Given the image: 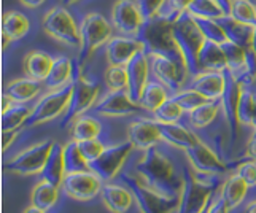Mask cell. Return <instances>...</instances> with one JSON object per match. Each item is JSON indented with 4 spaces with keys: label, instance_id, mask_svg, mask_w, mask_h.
<instances>
[{
    "label": "cell",
    "instance_id": "49",
    "mask_svg": "<svg viewBox=\"0 0 256 213\" xmlns=\"http://www.w3.org/2000/svg\"><path fill=\"white\" fill-rule=\"evenodd\" d=\"M229 207L226 206V202L222 198H216V199H212L210 206L207 208V213H229Z\"/></svg>",
    "mask_w": 256,
    "mask_h": 213
},
{
    "label": "cell",
    "instance_id": "12",
    "mask_svg": "<svg viewBox=\"0 0 256 213\" xmlns=\"http://www.w3.org/2000/svg\"><path fill=\"white\" fill-rule=\"evenodd\" d=\"M186 159L190 166L194 168V172L200 175H208V176H220L226 172L231 170L232 167H237L231 162L223 161L222 158L216 154L215 150H212L206 142L199 140L196 145L188 148L186 152Z\"/></svg>",
    "mask_w": 256,
    "mask_h": 213
},
{
    "label": "cell",
    "instance_id": "32",
    "mask_svg": "<svg viewBox=\"0 0 256 213\" xmlns=\"http://www.w3.org/2000/svg\"><path fill=\"white\" fill-rule=\"evenodd\" d=\"M102 134V122L92 114H83L70 124V140L84 142L99 138Z\"/></svg>",
    "mask_w": 256,
    "mask_h": 213
},
{
    "label": "cell",
    "instance_id": "18",
    "mask_svg": "<svg viewBox=\"0 0 256 213\" xmlns=\"http://www.w3.org/2000/svg\"><path fill=\"white\" fill-rule=\"evenodd\" d=\"M142 51L146 50L145 43L140 38L113 35L105 45V59H107L108 66H128V62Z\"/></svg>",
    "mask_w": 256,
    "mask_h": 213
},
{
    "label": "cell",
    "instance_id": "1",
    "mask_svg": "<svg viewBox=\"0 0 256 213\" xmlns=\"http://www.w3.org/2000/svg\"><path fill=\"white\" fill-rule=\"evenodd\" d=\"M134 170L145 184L166 194V196L178 198L182 194L183 174L176 170L172 159L156 146L144 152Z\"/></svg>",
    "mask_w": 256,
    "mask_h": 213
},
{
    "label": "cell",
    "instance_id": "48",
    "mask_svg": "<svg viewBox=\"0 0 256 213\" xmlns=\"http://www.w3.org/2000/svg\"><path fill=\"white\" fill-rule=\"evenodd\" d=\"M164 2L166 0H137L145 21H150V20H153V18H156L158 13L161 12Z\"/></svg>",
    "mask_w": 256,
    "mask_h": 213
},
{
    "label": "cell",
    "instance_id": "4",
    "mask_svg": "<svg viewBox=\"0 0 256 213\" xmlns=\"http://www.w3.org/2000/svg\"><path fill=\"white\" fill-rule=\"evenodd\" d=\"M113 37V26L108 20L100 13L86 14L80 22V52H78L76 67L83 70L94 52L100 46H105L108 40Z\"/></svg>",
    "mask_w": 256,
    "mask_h": 213
},
{
    "label": "cell",
    "instance_id": "31",
    "mask_svg": "<svg viewBox=\"0 0 256 213\" xmlns=\"http://www.w3.org/2000/svg\"><path fill=\"white\" fill-rule=\"evenodd\" d=\"M59 186L52 184L46 180H42L34 186L30 191V204L42 210H52L59 202V194H60Z\"/></svg>",
    "mask_w": 256,
    "mask_h": 213
},
{
    "label": "cell",
    "instance_id": "11",
    "mask_svg": "<svg viewBox=\"0 0 256 213\" xmlns=\"http://www.w3.org/2000/svg\"><path fill=\"white\" fill-rule=\"evenodd\" d=\"M148 58H150L152 74L158 82H161L172 94L183 90L184 84H186L188 76H191L184 62L172 58H166L161 54H148Z\"/></svg>",
    "mask_w": 256,
    "mask_h": 213
},
{
    "label": "cell",
    "instance_id": "16",
    "mask_svg": "<svg viewBox=\"0 0 256 213\" xmlns=\"http://www.w3.org/2000/svg\"><path fill=\"white\" fill-rule=\"evenodd\" d=\"M144 106L136 102L128 91H108L92 106L91 114L99 116H129L144 113Z\"/></svg>",
    "mask_w": 256,
    "mask_h": 213
},
{
    "label": "cell",
    "instance_id": "9",
    "mask_svg": "<svg viewBox=\"0 0 256 213\" xmlns=\"http://www.w3.org/2000/svg\"><path fill=\"white\" fill-rule=\"evenodd\" d=\"M42 28L52 40L70 48H80V26L64 6H52L42 20Z\"/></svg>",
    "mask_w": 256,
    "mask_h": 213
},
{
    "label": "cell",
    "instance_id": "7",
    "mask_svg": "<svg viewBox=\"0 0 256 213\" xmlns=\"http://www.w3.org/2000/svg\"><path fill=\"white\" fill-rule=\"evenodd\" d=\"M172 24L174 22H169L156 16L153 20L145 21L138 38L145 43V50L148 54H161L184 62L182 52L174 40Z\"/></svg>",
    "mask_w": 256,
    "mask_h": 213
},
{
    "label": "cell",
    "instance_id": "53",
    "mask_svg": "<svg viewBox=\"0 0 256 213\" xmlns=\"http://www.w3.org/2000/svg\"><path fill=\"white\" fill-rule=\"evenodd\" d=\"M216 2L220 4V6L223 8L224 13L229 14L231 13V6H232V0H216Z\"/></svg>",
    "mask_w": 256,
    "mask_h": 213
},
{
    "label": "cell",
    "instance_id": "57",
    "mask_svg": "<svg viewBox=\"0 0 256 213\" xmlns=\"http://www.w3.org/2000/svg\"><path fill=\"white\" fill-rule=\"evenodd\" d=\"M62 2H64L66 5H74V4L78 2V0H62Z\"/></svg>",
    "mask_w": 256,
    "mask_h": 213
},
{
    "label": "cell",
    "instance_id": "42",
    "mask_svg": "<svg viewBox=\"0 0 256 213\" xmlns=\"http://www.w3.org/2000/svg\"><path fill=\"white\" fill-rule=\"evenodd\" d=\"M172 99L178 104L186 112V113H191L192 110H196L198 106H200L202 104H206L207 99L202 94H199L198 91L191 90V88H188V90H180L172 94Z\"/></svg>",
    "mask_w": 256,
    "mask_h": 213
},
{
    "label": "cell",
    "instance_id": "56",
    "mask_svg": "<svg viewBox=\"0 0 256 213\" xmlns=\"http://www.w3.org/2000/svg\"><path fill=\"white\" fill-rule=\"evenodd\" d=\"M252 128L256 129V99H254V110H253V120H252Z\"/></svg>",
    "mask_w": 256,
    "mask_h": 213
},
{
    "label": "cell",
    "instance_id": "27",
    "mask_svg": "<svg viewBox=\"0 0 256 213\" xmlns=\"http://www.w3.org/2000/svg\"><path fill=\"white\" fill-rule=\"evenodd\" d=\"M66 175L67 172H66V162H64V145L54 142L40 176H42V180H46L60 188L64 183Z\"/></svg>",
    "mask_w": 256,
    "mask_h": 213
},
{
    "label": "cell",
    "instance_id": "10",
    "mask_svg": "<svg viewBox=\"0 0 256 213\" xmlns=\"http://www.w3.org/2000/svg\"><path fill=\"white\" fill-rule=\"evenodd\" d=\"M70 96H72V84L62 88V90L48 91L45 96H42L38 102L32 106V113L24 128H35L38 124L62 118L68 108Z\"/></svg>",
    "mask_w": 256,
    "mask_h": 213
},
{
    "label": "cell",
    "instance_id": "50",
    "mask_svg": "<svg viewBox=\"0 0 256 213\" xmlns=\"http://www.w3.org/2000/svg\"><path fill=\"white\" fill-rule=\"evenodd\" d=\"M20 136V130H2V150L6 152L10 145L16 140V137Z\"/></svg>",
    "mask_w": 256,
    "mask_h": 213
},
{
    "label": "cell",
    "instance_id": "38",
    "mask_svg": "<svg viewBox=\"0 0 256 213\" xmlns=\"http://www.w3.org/2000/svg\"><path fill=\"white\" fill-rule=\"evenodd\" d=\"M186 13L196 20H220L226 14L216 0H191Z\"/></svg>",
    "mask_w": 256,
    "mask_h": 213
},
{
    "label": "cell",
    "instance_id": "26",
    "mask_svg": "<svg viewBox=\"0 0 256 213\" xmlns=\"http://www.w3.org/2000/svg\"><path fill=\"white\" fill-rule=\"evenodd\" d=\"M160 129H161V137L162 142L169 144L178 150L186 152L188 148L194 146L200 140L194 130L188 129L186 126H183L182 122H172V124H161L160 122Z\"/></svg>",
    "mask_w": 256,
    "mask_h": 213
},
{
    "label": "cell",
    "instance_id": "5",
    "mask_svg": "<svg viewBox=\"0 0 256 213\" xmlns=\"http://www.w3.org/2000/svg\"><path fill=\"white\" fill-rule=\"evenodd\" d=\"M100 96V86L92 80L83 75V70H80L75 64V78L72 82V96H70L68 108L60 120V128H70L76 118L83 116L88 112L92 110V106L97 104Z\"/></svg>",
    "mask_w": 256,
    "mask_h": 213
},
{
    "label": "cell",
    "instance_id": "29",
    "mask_svg": "<svg viewBox=\"0 0 256 213\" xmlns=\"http://www.w3.org/2000/svg\"><path fill=\"white\" fill-rule=\"evenodd\" d=\"M199 72H226L228 62L223 46L215 42L206 40L199 52Z\"/></svg>",
    "mask_w": 256,
    "mask_h": 213
},
{
    "label": "cell",
    "instance_id": "45",
    "mask_svg": "<svg viewBox=\"0 0 256 213\" xmlns=\"http://www.w3.org/2000/svg\"><path fill=\"white\" fill-rule=\"evenodd\" d=\"M191 4V0H166L161 12L158 13V18L166 20L169 22H175L178 18L188 12V6Z\"/></svg>",
    "mask_w": 256,
    "mask_h": 213
},
{
    "label": "cell",
    "instance_id": "30",
    "mask_svg": "<svg viewBox=\"0 0 256 213\" xmlns=\"http://www.w3.org/2000/svg\"><path fill=\"white\" fill-rule=\"evenodd\" d=\"M248 190L250 186L242 180V176L239 174L234 172L220 186V198L226 202L229 210H234L240 204H244L246 194H248Z\"/></svg>",
    "mask_w": 256,
    "mask_h": 213
},
{
    "label": "cell",
    "instance_id": "35",
    "mask_svg": "<svg viewBox=\"0 0 256 213\" xmlns=\"http://www.w3.org/2000/svg\"><path fill=\"white\" fill-rule=\"evenodd\" d=\"M220 112H222V102L220 100H207L206 104L198 106L196 110L188 113V120H190V124L194 129H204L216 120Z\"/></svg>",
    "mask_w": 256,
    "mask_h": 213
},
{
    "label": "cell",
    "instance_id": "33",
    "mask_svg": "<svg viewBox=\"0 0 256 213\" xmlns=\"http://www.w3.org/2000/svg\"><path fill=\"white\" fill-rule=\"evenodd\" d=\"M30 30L29 18L20 12H6L2 18V34L6 35L12 42H18L24 38Z\"/></svg>",
    "mask_w": 256,
    "mask_h": 213
},
{
    "label": "cell",
    "instance_id": "51",
    "mask_svg": "<svg viewBox=\"0 0 256 213\" xmlns=\"http://www.w3.org/2000/svg\"><path fill=\"white\" fill-rule=\"evenodd\" d=\"M245 156L246 159L256 161V137H252L248 140V144H246V148H245Z\"/></svg>",
    "mask_w": 256,
    "mask_h": 213
},
{
    "label": "cell",
    "instance_id": "23",
    "mask_svg": "<svg viewBox=\"0 0 256 213\" xmlns=\"http://www.w3.org/2000/svg\"><path fill=\"white\" fill-rule=\"evenodd\" d=\"M218 22L222 24V28L228 37V42L236 43L245 50H250L253 45V38H254V32L256 28L250 24H245L234 20L231 14H224L218 20Z\"/></svg>",
    "mask_w": 256,
    "mask_h": 213
},
{
    "label": "cell",
    "instance_id": "47",
    "mask_svg": "<svg viewBox=\"0 0 256 213\" xmlns=\"http://www.w3.org/2000/svg\"><path fill=\"white\" fill-rule=\"evenodd\" d=\"M78 144H80V150H82L83 156L88 159V161H90V164H91L92 161H96V159L104 153V150L107 148V146H105L99 138L78 142Z\"/></svg>",
    "mask_w": 256,
    "mask_h": 213
},
{
    "label": "cell",
    "instance_id": "54",
    "mask_svg": "<svg viewBox=\"0 0 256 213\" xmlns=\"http://www.w3.org/2000/svg\"><path fill=\"white\" fill-rule=\"evenodd\" d=\"M22 213H48V212H46V210H42V208L35 207V206H32V204H30V206H29L28 208H26Z\"/></svg>",
    "mask_w": 256,
    "mask_h": 213
},
{
    "label": "cell",
    "instance_id": "28",
    "mask_svg": "<svg viewBox=\"0 0 256 213\" xmlns=\"http://www.w3.org/2000/svg\"><path fill=\"white\" fill-rule=\"evenodd\" d=\"M52 64H54V58H51L48 52L40 51V50H34L29 54H26L22 60V68L26 76L38 80V82H45L48 78Z\"/></svg>",
    "mask_w": 256,
    "mask_h": 213
},
{
    "label": "cell",
    "instance_id": "40",
    "mask_svg": "<svg viewBox=\"0 0 256 213\" xmlns=\"http://www.w3.org/2000/svg\"><path fill=\"white\" fill-rule=\"evenodd\" d=\"M104 82L108 91H128L126 66H108L104 72Z\"/></svg>",
    "mask_w": 256,
    "mask_h": 213
},
{
    "label": "cell",
    "instance_id": "44",
    "mask_svg": "<svg viewBox=\"0 0 256 213\" xmlns=\"http://www.w3.org/2000/svg\"><path fill=\"white\" fill-rule=\"evenodd\" d=\"M254 99H256V92L252 91L248 86H245L244 91H242V96H240V102H239V122H240V126H250L252 128Z\"/></svg>",
    "mask_w": 256,
    "mask_h": 213
},
{
    "label": "cell",
    "instance_id": "3",
    "mask_svg": "<svg viewBox=\"0 0 256 213\" xmlns=\"http://www.w3.org/2000/svg\"><path fill=\"white\" fill-rule=\"evenodd\" d=\"M172 34L190 75H196L199 72V52L206 43V37L199 29L196 20L190 13H183L172 24Z\"/></svg>",
    "mask_w": 256,
    "mask_h": 213
},
{
    "label": "cell",
    "instance_id": "34",
    "mask_svg": "<svg viewBox=\"0 0 256 213\" xmlns=\"http://www.w3.org/2000/svg\"><path fill=\"white\" fill-rule=\"evenodd\" d=\"M167 99H170V91L167 90V88L161 82L153 80V82H148L142 97H140L138 104L144 106L145 112H152L153 113L154 110L160 108V106Z\"/></svg>",
    "mask_w": 256,
    "mask_h": 213
},
{
    "label": "cell",
    "instance_id": "19",
    "mask_svg": "<svg viewBox=\"0 0 256 213\" xmlns=\"http://www.w3.org/2000/svg\"><path fill=\"white\" fill-rule=\"evenodd\" d=\"M128 140L134 150L146 152L162 142L160 122L156 120H136L128 126Z\"/></svg>",
    "mask_w": 256,
    "mask_h": 213
},
{
    "label": "cell",
    "instance_id": "52",
    "mask_svg": "<svg viewBox=\"0 0 256 213\" xmlns=\"http://www.w3.org/2000/svg\"><path fill=\"white\" fill-rule=\"evenodd\" d=\"M20 2L26 8H38V6H42L43 4H45L46 0H20Z\"/></svg>",
    "mask_w": 256,
    "mask_h": 213
},
{
    "label": "cell",
    "instance_id": "22",
    "mask_svg": "<svg viewBox=\"0 0 256 213\" xmlns=\"http://www.w3.org/2000/svg\"><path fill=\"white\" fill-rule=\"evenodd\" d=\"M100 198L105 208L112 213H128L136 202L134 194L130 192L126 184H118L112 182H107L104 184Z\"/></svg>",
    "mask_w": 256,
    "mask_h": 213
},
{
    "label": "cell",
    "instance_id": "13",
    "mask_svg": "<svg viewBox=\"0 0 256 213\" xmlns=\"http://www.w3.org/2000/svg\"><path fill=\"white\" fill-rule=\"evenodd\" d=\"M132 150H134V146H132L129 140L107 146L104 150V153L90 164L91 170L99 175L105 183L112 182L121 172V168L129 159Z\"/></svg>",
    "mask_w": 256,
    "mask_h": 213
},
{
    "label": "cell",
    "instance_id": "21",
    "mask_svg": "<svg viewBox=\"0 0 256 213\" xmlns=\"http://www.w3.org/2000/svg\"><path fill=\"white\" fill-rule=\"evenodd\" d=\"M228 84L226 72H198L192 75L190 88L202 94L207 100H220Z\"/></svg>",
    "mask_w": 256,
    "mask_h": 213
},
{
    "label": "cell",
    "instance_id": "55",
    "mask_svg": "<svg viewBox=\"0 0 256 213\" xmlns=\"http://www.w3.org/2000/svg\"><path fill=\"white\" fill-rule=\"evenodd\" d=\"M245 213H256V199L250 200L248 204L245 206Z\"/></svg>",
    "mask_w": 256,
    "mask_h": 213
},
{
    "label": "cell",
    "instance_id": "14",
    "mask_svg": "<svg viewBox=\"0 0 256 213\" xmlns=\"http://www.w3.org/2000/svg\"><path fill=\"white\" fill-rule=\"evenodd\" d=\"M145 20L137 0H116L112 8L113 29L126 37L138 38Z\"/></svg>",
    "mask_w": 256,
    "mask_h": 213
},
{
    "label": "cell",
    "instance_id": "61",
    "mask_svg": "<svg viewBox=\"0 0 256 213\" xmlns=\"http://www.w3.org/2000/svg\"><path fill=\"white\" fill-rule=\"evenodd\" d=\"M253 2H256V0H253Z\"/></svg>",
    "mask_w": 256,
    "mask_h": 213
},
{
    "label": "cell",
    "instance_id": "20",
    "mask_svg": "<svg viewBox=\"0 0 256 213\" xmlns=\"http://www.w3.org/2000/svg\"><path fill=\"white\" fill-rule=\"evenodd\" d=\"M126 70H128V92L132 99L138 102L150 82V74H152L150 58L146 54V51L138 52L136 58H132L128 62Z\"/></svg>",
    "mask_w": 256,
    "mask_h": 213
},
{
    "label": "cell",
    "instance_id": "46",
    "mask_svg": "<svg viewBox=\"0 0 256 213\" xmlns=\"http://www.w3.org/2000/svg\"><path fill=\"white\" fill-rule=\"evenodd\" d=\"M236 172L242 176V180L250 186V188H254L256 186V161L253 159H244V161H239L236 167Z\"/></svg>",
    "mask_w": 256,
    "mask_h": 213
},
{
    "label": "cell",
    "instance_id": "58",
    "mask_svg": "<svg viewBox=\"0 0 256 213\" xmlns=\"http://www.w3.org/2000/svg\"><path fill=\"white\" fill-rule=\"evenodd\" d=\"M252 50L254 51V54H256V32H254V38H253V45H252Z\"/></svg>",
    "mask_w": 256,
    "mask_h": 213
},
{
    "label": "cell",
    "instance_id": "39",
    "mask_svg": "<svg viewBox=\"0 0 256 213\" xmlns=\"http://www.w3.org/2000/svg\"><path fill=\"white\" fill-rule=\"evenodd\" d=\"M184 112L182 106L176 104L172 96L170 99H167L160 108L153 112V120H156L161 124H172V122H180V120L184 116Z\"/></svg>",
    "mask_w": 256,
    "mask_h": 213
},
{
    "label": "cell",
    "instance_id": "15",
    "mask_svg": "<svg viewBox=\"0 0 256 213\" xmlns=\"http://www.w3.org/2000/svg\"><path fill=\"white\" fill-rule=\"evenodd\" d=\"M104 184L105 182L96 172L84 170V172L67 174L60 190H62L68 198L80 200V202H88V200L96 199L97 196H100Z\"/></svg>",
    "mask_w": 256,
    "mask_h": 213
},
{
    "label": "cell",
    "instance_id": "24",
    "mask_svg": "<svg viewBox=\"0 0 256 213\" xmlns=\"http://www.w3.org/2000/svg\"><path fill=\"white\" fill-rule=\"evenodd\" d=\"M43 86L45 84L42 82L29 76L16 78L5 86L4 94L6 97H10L14 104H29L42 92Z\"/></svg>",
    "mask_w": 256,
    "mask_h": 213
},
{
    "label": "cell",
    "instance_id": "6",
    "mask_svg": "<svg viewBox=\"0 0 256 213\" xmlns=\"http://www.w3.org/2000/svg\"><path fill=\"white\" fill-rule=\"evenodd\" d=\"M121 183L126 184L130 192L134 194L140 213H176V210H178L180 196H166V194L150 188L137 175L122 174Z\"/></svg>",
    "mask_w": 256,
    "mask_h": 213
},
{
    "label": "cell",
    "instance_id": "60",
    "mask_svg": "<svg viewBox=\"0 0 256 213\" xmlns=\"http://www.w3.org/2000/svg\"><path fill=\"white\" fill-rule=\"evenodd\" d=\"M202 213H207V210H206V212H202Z\"/></svg>",
    "mask_w": 256,
    "mask_h": 213
},
{
    "label": "cell",
    "instance_id": "41",
    "mask_svg": "<svg viewBox=\"0 0 256 213\" xmlns=\"http://www.w3.org/2000/svg\"><path fill=\"white\" fill-rule=\"evenodd\" d=\"M231 14L234 20L256 28V4L253 0H232Z\"/></svg>",
    "mask_w": 256,
    "mask_h": 213
},
{
    "label": "cell",
    "instance_id": "2",
    "mask_svg": "<svg viewBox=\"0 0 256 213\" xmlns=\"http://www.w3.org/2000/svg\"><path fill=\"white\" fill-rule=\"evenodd\" d=\"M183 190L180 194V206L176 213H202L206 212L214 199L215 191L220 188L218 176L200 175L194 168L184 167Z\"/></svg>",
    "mask_w": 256,
    "mask_h": 213
},
{
    "label": "cell",
    "instance_id": "62",
    "mask_svg": "<svg viewBox=\"0 0 256 213\" xmlns=\"http://www.w3.org/2000/svg\"><path fill=\"white\" fill-rule=\"evenodd\" d=\"M254 4H256V2H254Z\"/></svg>",
    "mask_w": 256,
    "mask_h": 213
},
{
    "label": "cell",
    "instance_id": "8",
    "mask_svg": "<svg viewBox=\"0 0 256 213\" xmlns=\"http://www.w3.org/2000/svg\"><path fill=\"white\" fill-rule=\"evenodd\" d=\"M52 145H54V140L46 138L30 145L29 148H24L16 156L8 159L4 164V170L21 176L40 175L43 167H45V162L50 156Z\"/></svg>",
    "mask_w": 256,
    "mask_h": 213
},
{
    "label": "cell",
    "instance_id": "59",
    "mask_svg": "<svg viewBox=\"0 0 256 213\" xmlns=\"http://www.w3.org/2000/svg\"><path fill=\"white\" fill-rule=\"evenodd\" d=\"M252 137H256V129L253 130V136H252Z\"/></svg>",
    "mask_w": 256,
    "mask_h": 213
},
{
    "label": "cell",
    "instance_id": "43",
    "mask_svg": "<svg viewBox=\"0 0 256 213\" xmlns=\"http://www.w3.org/2000/svg\"><path fill=\"white\" fill-rule=\"evenodd\" d=\"M196 20V18H194ZM199 29L204 34L206 40H210V42H215L218 45H224L228 42V37L222 28V24L218 22V20H196Z\"/></svg>",
    "mask_w": 256,
    "mask_h": 213
},
{
    "label": "cell",
    "instance_id": "17",
    "mask_svg": "<svg viewBox=\"0 0 256 213\" xmlns=\"http://www.w3.org/2000/svg\"><path fill=\"white\" fill-rule=\"evenodd\" d=\"M244 84L239 83L237 80H234L231 75H228V84H226V90L222 96V113H223V118L224 122L228 126L229 130V140L231 144L237 140L239 137V128H240V122H239V102H240V96L244 91Z\"/></svg>",
    "mask_w": 256,
    "mask_h": 213
},
{
    "label": "cell",
    "instance_id": "25",
    "mask_svg": "<svg viewBox=\"0 0 256 213\" xmlns=\"http://www.w3.org/2000/svg\"><path fill=\"white\" fill-rule=\"evenodd\" d=\"M75 78V64L74 60L67 56H58L54 58V64L48 75V78L43 82L46 90L56 91L62 90V88L72 84Z\"/></svg>",
    "mask_w": 256,
    "mask_h": 213
},
{
    "label": "cell",
    "instance_id": "37",
    "mask_svg": "<svg viewBox=\"0 0 256 213\" xmlns=\"http://www.w3.org/2000/svg\"><path fill=\"white\" fill-rule=\"evenodd\" d=\"M32 108L28 104H13L10 108L2 113V130H20L26 126Z\"/></svg>",
    "mask_w": 256,
    "mask_h": 213
},
{
    "label": "cell",
    "instance_id": "36",
    "mask_svg": "<svg viewBox=\"0 0 256 213\" xmlns=\"http://www.w3.org/2000/svg\"><path fill=\"white\" fill-rule=\"evenodd\" d=\"M64 162H66L67 174L91 170L90 161L83 156L82 150H80V144L75 140H68L64 145Z\"/></svg>",
    "mask_w": 256,
    "mask_h": 213
}]
</instances>
